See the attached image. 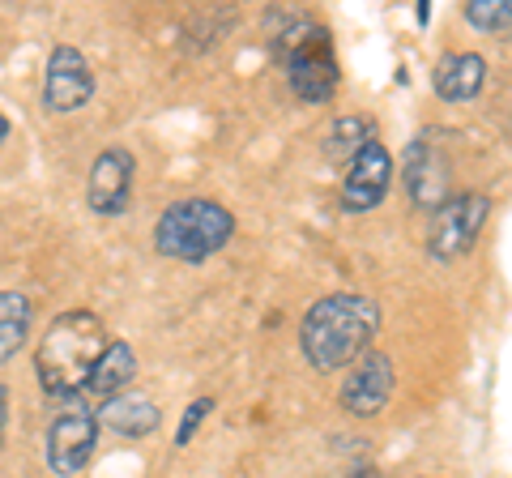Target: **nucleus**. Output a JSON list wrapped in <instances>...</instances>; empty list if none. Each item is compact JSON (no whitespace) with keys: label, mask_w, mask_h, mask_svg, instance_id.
<instances>
[{"label":"nucleus","mask_w":512,"mask_h":478,"mask_svg":"<svg viewBox=\"0 0 512 478\" xmlns=\"http://www.w3.org/2000/svg\"><path fill=\"white\" fill-rule=\"evenodd\" d=\"M214 397H197V402H192L188 410H184V419H180V427H175V449H184V444L197 436V427L205 423V414H214Z\"/></svg>","instance_id":"a211bd4d"},{"label":"nucleus","mask_w":512,"mask_h":478,"mask_svg":"<svg viewBox=\"0 0 512 478\" xmlns=\"http://www.w3.org/2000/svg\"><path fill=\"white\" fill-rule=\"evenodd\" d=\"M393 385H397L393 359L384 355V350H367L363 359L350 363V376L342 380L338 402L346 414H355V419H376V414H384V406H389Z\"/></svg>","instance_id":"9d476101"},{"label":"nucleus","mask_w":512,"mask_h":478,"mask_svg":"<svg viewBox=\"0 0 512 478\" xmlns=\"http://www.w3.org/2000/svg\"><path fill=\"white\" fill-rule=\"evenodd\" d=\"M367 141H372V124L363 116H342V120H333V129L325 137V158L329 163H350Z\"/></svg>","instance_id":"dca6fc26"},{"label":"nucleus","mask_w":512,"mask_h":478,"mask_svg":"<svg viewBox=\"0 0 512 478\" xmlns=\"http://www.w3.org/2000/svg\"><path fill=\"white\" fill-rule=\"evenodd\" d=\"M90 99H94V69H90V60L77 52V47H69V43L52 47L47 69H43V107L56 111V116H69V111L86 107Z\"/></svg>","instance_id":"6e6552de"},{"label":"nucleus","mask_w":512,"mask_h":478,"mask_svg":"<svg viewBox=\"0 0 512 478\" xmlns=\"http://www.w3.org/2000/svg\"><path fill=\"white\" fill-rule=\"evenodd\" d=\"M466 22L474 30H491V35L500 30V35H504V30L512 26V5H508V0H470V5H466Z\"/></svg>","instance_id":"f3484780"},{"label":"nucleus","mask_w":512,"mask_h":478,"mask_svg":"<svg viewBox=\"0 0 512 478\" xmlns=\"http://www.w3.org/2000/svg\"><path fill=\"white\" fill-rule=\"evenodd\" d=\"M30 321H35V308L22 291H0V368L26 346Z\"/></svg>","instance_id":"2eb2a0df"},{"label":"nucleus","mask_w":512,"mask_h":478,"mask_svg":"<svg viewBox=\"0 0 512 478\" xmlns=\"http://www.w3.org/2000/svg\"><path fill=\"white\" fill-rule=\"evenodd\" d=\"M402 180H406L410 201L427 214L440 210V205L453 197V163H448V154L431 137L410 141V150L402 158Z\"/></svg>","instance_id":"0eeeda50"},{"label":"nucleus","mask_w":512,"mask_h":478,"mask_svg":"<svg viewBox=\"0 0 512 478\" xmlns=\"http://www.w3.org/2000/svg\"><path fill=\"white\" fill-rule=\"evenodd\" d=\"M393 184V154L384 150V141H367V146L346 163V175H342V210L346 214H367L376 210V205L384 201V193H389Z\"/></svg>","instance_id":"1a4fd4ad"},{"label":"nucleus","mask_w":512,"mask_h":478,"mask_svg":"<svg viewBox=\"0 0 512 478\" xmlns=\"http://www.w3.org/2000/svg\"><path fill=\"white\" fill-rule=\"evenodd\" d=\"M137 376V355L128 342H107V350L99 355V363L90 368L82 397H111V393H124L128 380Z\"/></svg>","instance_id":"4468645a"},{"label":"nucleus","mask_w":512,"mask_h":478,"mask_svg":"<svg viewBox=\"0 0 512 478\" xmlns=\"http://www.w3.org/2000/svg\"><path fill=\"white\" fill-rule=\"evenodd\" d=\"M94 444H99V419H94V410L86 406V397L82 393L60 397L56 419L47 423V449H43L47 470L60 478H77L90 466Z\"/></svg>","instance_id":"39448f33"},{"label":"nucleus","mask_w":512,"mask_h":478,"mask_svg":"<svg viewBox=\"0 0 512 478\" xmlns=\"http://www.w3.org/2000/svg\"><path fill=\"white\" fill-rule=\"evenodd\" d=\"M350 478H384V474H380V470H372V466H363V470H355Z\"/></svg>","instance_id":"aec40b11"},{"label":"nucleus","mask_w":512,"mask_h":478,"mask_svg":"<svg viewBox=\"0 0 512 478\" xmlns=\"http://www.w3.org/2000/svg\"><path fill=\"white\" fill-rule=\"evenodd\" d=\"M133 175H137V158L133 150L124 146H111L94 158L90 167V180H86V201L94 214L103 218H116L128 210V197H133Z\"/></svg>","instance_id":"9b49d317"},{"label":"nucleus","mask_w":512,"mask_h":478,"mask_svg":"<svg viewBox=\"0 0 512 478\" xmlns=\"http://www.w3.org/2000/svg\"><path fill=\"white\" fill-rule=\"evenodd\" d=\"M487 86V60L478 52H448L431 69V90L444 103H470Z\"/></svg>","instance_id":"ddd939ff"},{"label":"nucleus","mask_w":512,"mask_h":478,"mask_svg":"<svg viewBox=\"0 0 512 478\" xmlns=\"http://www.w3.org/2000/svg\"><path fill=\"white\" fill-rule=\"evenodd\" d=\"M235 235V214L222 201L210 197H188L171 201L154 222V252L184 265H201L218 257Z\"/></svg>","instance_id":"7ed1b4c3"},{"label":"nucleus","mask_w":512,"mask_h":478,"mask_svg":"<svg viewBox=\"0 0 512 478\" xmlns=\"http://www.w3.org/2000/svg\"><path fill=\"white\" fill-rule=\"evenodd\" d=\"M107 350V329L90 308H69L47 325L43 342L35 346L39 385L52 397H77L90 368Z\"/></svg>","instance_id":"f03ea898"},{"label":"nucleus","mask_w":512,"mask_h":478,"mask_svg":"<svg viewBox=\"0 0 512 478\" xmlns=\"http://www.w3.org/2000/svg\"><path fill=\"white\" fill-rule=\"evenodd\" d=\"M5 419H9V393L0 385V440H5Z\"/></svg>","instance_id":"6ab92c4d"},{"label":"nucleus","mask_w":512,"mask_h":478,"mask_svg":"<svg viewBox=\"0 0 512 478\" xmlns=\"http://www.w3.org/2000/svg\"><path fill=\"white\" fill-rule=\"evenodd\" d=\"M94 419H99V427H107V432H116L124 440H146L158 432L163 410H158V402H150V397L124 389V393L103 397V406L94 410Z\"/></svg>","instance_id":"f8f14e48"},{"label":"nucleus","mask_w":512,"mask_h":478,"mask_svg":"<svg viewBox=\"0 0 512 478\" xmlns=\"http://www.w3.org/2000/svg\"><path fill=\"white\" fill-rule=\"evenodd\" d=\"M487 214H491V197H483V193H453L440 210H431L427 252L436 261H457L461 252L474 248L478 231L487 227Z\"/></svg>","instance_id":"423d86ee"},{"label":"nucleus","mask_w":512,"mask_h":478,"mask_svg":"<svg viewBox=\"0 0 512 478\" xmlns=\"http://www.w3.org/2000/svg\"><path fill=\"white\" fill-rule=\"evenodd\" d=\"M278 56H282V69H286V82H291L295 99L303 103H329L338 94L342 82V69H338V56H333V43H329V30L312 22V18H291L286 30L274 39Z\"/></svg>","instance_id":"20e7f679"},{"label":"nucleus","mask_w":512,"mask_h":478,"mask_svg":"<svg viewBox=\"0 0 512 478\" xmlns=\"http://www.w3.org/2000/svg\"><path fill=\"white\" fill-rule=\"evenodd\" d=\"M380 329V308L367 295L333 291L303 312L299 325V350L316 372H342L355 359L372 350V338Z\"/></svg>","instance_id":"f257e3e1"},{"label":"nucleus","mask_w":512,"mask_h":478,"mask_svg":"<svg viewBox=\"0 0 512 478\" xmlns=\"http://www.w3.org/2000/svg\"><path fill=\"white\" fill-rule=\"evenodd\" d=\"M9 137V120H5V111H0V141Z\"/></svg>","instance_id":"412c9836"}]
</instances>
